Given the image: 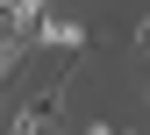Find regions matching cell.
<instances>
[{
	"label": "cell",
	"mask_w": 150,
	"mask_h": 135,
	"mask_svg": "<svg viewBox=\"0 0 150 135\" xmlns=\"http://www.w3.org/2000/svg\"><path fill=\"white\" fill-rule=\"evenodd\" d=\"M36 50H64V57H86V29H79V22H43V29H36Z\"/></svg>",
	"instance_id": "6da1fadb"
},
{
	"label": "cell",
	"mask_w": 150,
	"mask_h": 135,
	"mask_svg": "<svg viewBox=\"0 0 150 135\" xmlns=\"http://www.w3.org/2000/svg\"><path fill=\"white\" fill-rule=\"evenodd\" d=\"M115 135H129V128H115Z\"/></svg>",
	"instance_id": "7a4b0ae2"
},
{
	"label": "cell",
	"mask_w": 150,
	"mask_h": 135,
	"mask_svg": "<svg viewBox=\"0 0 150 135\" xmlns=\"http://www.w3.org/2000/svg\"><path fill=\"white\" fill-rule=\"evenodd\" d=\"M143 92H150V85H143Z\"/></svg>",
	"instance_id": "3957f363"
}]
</instances>
